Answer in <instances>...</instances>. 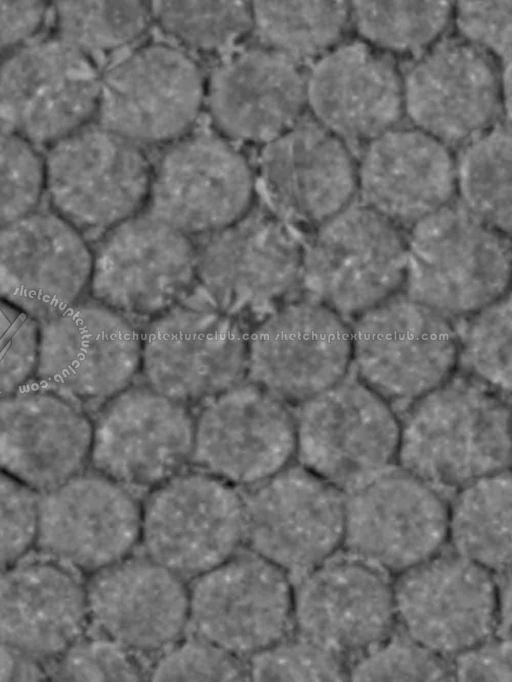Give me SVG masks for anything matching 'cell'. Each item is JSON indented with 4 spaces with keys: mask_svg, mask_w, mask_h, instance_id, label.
<instances>
[{
    "mask_svg": "<svg viewBox=\"0 0 512 682\" xmlns=\"http://www.w3.org/2000/svg\"><path fill=\"white\" fill-rule=\"evenodd\" d=\"M399 415V467L442 495L510 469V397L462 373Z\"/></svg>",
    "mask_w": 512,
    "mask_h": 682,
    "instance_id": "cell-1",
    "label": "cell"
},
{
    "mask_svg": "<svg viewBox=\"0 0 512 682\" xmlns=\"http://www.w3.org/2000/svg\"><path fill=\"white\" fill-rule=\"evenodd\" d=\"M403 293L446 317L461 319L511 293V235L452 202L406 234Z\"/></svg>",
    "mask_w": 512,
    "mask_h": 682,
    "instance_id": "cell-2",
    "label": "cell"
},
{
    "mask_svg": "<svg viewBox=\"0 0 512 682\" xmlns=\"http://www.w3.org/2000/svg\"><path fill=\"white\" fill-rule=\"evenodd\" d=\"M350 325L353 373L398 415L458 372L453 320L404 293Z\"/></svg>",
    "mask_w": 512,
    "mask_h": 682,
    "instance_id": "cell-3",
    "label": "cell"
},
{
    "mask_svg": "<svg viewBox=\"0 0 512 682\" xmlns=\"http://www.w3.org/2000/svg\"><path fill=\"white\" fill-rule=\"evenodd\" d=\"M205 86V71L190 52L146 42L101 70L95 122L142 148L167 146L195 128Z\"/></svg>",
    "mask_w": 512,
    "mask_h": 682,
    "instance_id": "cell-4",
    "label": "cell"
},
{
    "mask_svg": "<svg viewBox=\"0 0 512 682\" xmlns=\"http://www.w3.org/2000/svg\"><path fill=\"white\" fill-rule=\"evenodd\" d=\"M407 266L403 229L353 202L304 244L301 286L307 297L355 318L403 293Z\"/></svg>",
    "mask_w": 512,
    "mask_h": 682,
    "instance_id": "cell-5",
    "label": "cell"
},
{
    "mask_svg": "<svg viewBox=\"0 0 512 682\" xmlns=\"http://www.w3.org/2000/svg\"><path fill=\"white\" fill-rule=\"evenodd\" d=\"M293 412L298 464L346 495L397 462L399 415L354 373Z\"/></svg>",
    "mask_w": 512,
    "mask_h": 682,
    "instance_id": "cell-6",
    "label": "cell"
},
{
    "mask_svg": "<svg viewBox=\"0 0 512 682\" xmlns=\"http://www.w3.org/2000/svg\"><path fill=\"white\" fill-rule=\"evenodd\" d=\"M44 169L53 211L83 235H102L147 205L146 152L96 122L48 146Z\"/></svg>",
    "mask_w": 512,
    "mask_h": 682,
    "instance_id": "cell-7",
    "label": "cell"
},
{
    "mask_svg": "<svg viewBox=\"0 0 512 682\" xmlns=\"http://www.w3.org/2000/svg\"><path fill=\"white\" fill-rule=\"evenodd\" d=\"M98 64L55 35H40L0 59V127L50 146L95 122Z\"/></svg>",
    "mask_w": 512,
    "mask_h": 682,
    "instance_id": "cell-8",
    "label": "cell"
},
{
    "mask_svg": "<svg viewBox=\"0 0 512 682\" xmlns=\"http://www.w3.org/2000/svg\"><path fill=\"white\" fill-rule=\"evenodd\" d=\"M142 333L95 299L39 323L34 382L96 412L140 373Z\"/></svg>",
    "mask_w": 512,
    "mask_h": 682,
    "instance_id": "cell-9",
    "label": "cell"
},
{
    "mask_svg": "<svg viewBox=\"0 0 512 682\" xmlns=\"http://www.w3.org/2000/svg\"><path fill=\"white\" fill-rule=\"evenodd\" d=\"M255 197L256 174L243 150L215 130L193 129L152 164L146 206L189 237H207L245 217Z\"/></svg>",
    "mask_w": 512,
    "mask_h": 682,
    "instance_id": "cell-10",
    "label": "cell"
},
{
    "mask_svg": "<svg viewBox=\"0 0 512 682\" xmlns=\"http://www.w3.org/2000/svg\"><path fill=\"white\" fill-rule=\"evenodd\" d=\"M142 553L184 580L216 567L244 546L240 491L201 470H184L141 502Z\"/></svg>",
    "mask_w": 512,
    "mask_h": 682,
    "instance_id": "cell-11",
    "label": "cell"
},
{
    "mask_svg": "<svg viewBox=\"0 0 512 682\" xmlns=\"http://www.w3.org/2000/svg\"><path fill=\"white\" fill-rule=\"evenodd\" d=\"M239 491L244 546L292 584L342 547L346 494L300 464Z\"/></svg>",
    "mask_w": 512,
    "mask_h": 682,
    "instance_id": "cell-12",
    "label": "cell"
},
{
    "mask_svg": "<svg viewBox=\"0 0 512 682\" xmlns=\"http://www.w3.org/2000/svg\"><path fill=\"white\" fill-rule=\"evenodd\" d=\"M304 244L290 224L254 209L207 236L196 267L205 305L235 318L265 316L301 286Z\"/></svg>",
    "mask_w": 512,
    "mask_h": 682,
    "instance_id": "cell-13",
    "label": "cell"
},
{
    "mask_svg": "<svg viewBox=\"0 0 512 682\" xmlns=\"http://www.w3.org/2000/svg\"><path fill=\"white\" fill-rule=\"evenodd\" d=\"M248 333L237 318L205 304L180 303L142 332L144 384L187 406L247 378Z\"/></svg>",
    "mask_w": 512,
    "mask_h": 682,
    "instance_id": "cell-14",
    "label": "cell"
},
{
    "mask_svg": "<svg viewBox=\"0 0 512 682\" xmlns=\"http://www.w3.org/2000/svg\"><path fill=\"white\" fill-rule=\"evenodd\" d=\"M191 237L138 214L101 235L93 250V299L130 318H152L183 303L196 282Z\"/></svg>",
    "mask_w": 512,
    "mask_h": 682,
    "instance_id": "cell-15",
    "label": "cell"
},
{
    "mask_svg": "<svg viewBox=\"0 0 512 682\" xmlns=\"http://www.w3.org/2000/svg\"><path fill=\"white\" fill-rule=\"evenodd\" d=\"M351 370V325L313 298L285 302L248 333V380L287 404L331 388Z\"/></svg>",
    "mask_w": 512,
    "mask_h": 682,
    "instance_id": "cell-16",
    "label": "cell"
},
{
    "mask_svg": "<svg viewBox=\"0 0 512 682\" xmlns=\"http://www.w3.org/2000/svg\"><path fill=\"white\" fill-rule=\"evenodd\" d=\"M189 628L247 659L294 630L293 584L278 566L243 546L190 580Z\"/></svg>",
    "mask_w": 512,
    "mask_h": 682,
    "instance_id": "cell-17",
    "label": "cell"
},
{
    "mask_svg": "<svg viewBox=\"0 0 512 682\" xmlns=\"http://www.w3.org/2000/svg\"><path fill=\"white\" fill-rule=\"evenodd\" d=\"M92 421V469L136 495L191 463L194 414L145 384L131 385L109 399Z\"/></svg>",
    "mask_w": 512,
    "mask_h": 682,
    "instance_id": "cell-18",
    "label": "cell"
},
{
    "mask_svg": "<svg viewBox=\"0 0 512 682\" xmlns=\"http://www.w3.org/2000/svg\"><path fill=\"white\" fill-rule=\"evenodd\" d=\"M448 515L440 492L392 466L346 495L341 548L396 576L442 551Z\"/></svg>",
    "mask_w": 512,
    "mask_h": 682,
    "instance_id": "cell-19",
    "label": "cell"
},
{
    "mask_svg": "<svg viewBox=\"0 0 512 682\" xmlns=\"http://www.w3.org/2000/svg\"><path fill=\"white\" fill-rule=\"evenodd\" d=\"M397 624L447 659L495 634L497 576L455 552H439L392 581Z\"/></svg>",
    "mask_w": 512,
    "mask_h": 682,
    "instance_id": "cell-20",
    "label": "cell"
},
{
    "mask_svg": "<svg viewBox=\"0 0 512 682\" xmlns=\"http://www.w3.org/2000/svg\"><path fill=\"white\" fill-rule=\"evenodd\" d=\"M501 71L485 51L443 36L402 73L404 115L450 149L460 148L506 121Z\"/></svg>",
    "mask_w": 512,
    "mask_h": 682,
    "instance_id": "cell-21",
    "label": "cell"
},
{
    "mask_svg": "<svg viewBox=\"0 0 512 682\" xmlns=\"http://www.w3.org/2000/svg\"><path fill=\"white\" fill-rule=\"evenodd\" d=\"M295 451L294 412L249 380L203 402L194 415L191 463L235 487L275 475Z\"/></svg>",
    "mask_w": 512,
    "mask_h": 682,
    "instance_id": "cell-22",
    "label": "cell"
},
{
    "mask_svg": "<svg viewBox=\"0 0 512 682\" xmlns=\"http://www.w3.org/2000/svg\"><path fill=\"white\" fill-rule=\"evenodd\" d=\"M293 624L303 638L352 662L397 625L390 575L336 552L293 584Z\"/></svg>",
    "mask_w": 512,
    "mask_h": 682,
    "instance_id": "cell-23",
    "label": "cell"
},
{
    "mask_svg": "<svg viewBox=\"0 0 512 682\" xmlns=\"http://www.w3.org/2000/svg\"><path fill=\"white\" fill-rule=\"evenodd\" d=\"M138 495L92 470L39 494L34 549L88 576L134 553Z\"/></svg>",
    "mask_w": 512,
    "mask_h": 682,
    "instance_id": "cell-24",
    "label": "cell"
},
{
    "mask_svg": "<svg viewBox=\"0 0 512 682\" xmlns=\"http://www.w3.org/2000/svg\"><path fill=\"white\" fill-rule=\"evenodd\" d=\"M86 633L142 656L160 655L189 629L187 581L143 553L86 577Z\"/></svg>",
    "mask_w": 512,
    "mask_h": 682,
    "instance_id": "cell-25",
    "label": "cell"
},
{
    "mask_svg": "<svg viewBox=\"0 0 512 682\" xmlns=\"http://www.w3.org/2000/svg\"><path fill=\"white\" fill-rule=\"evenodd\" d=\"M257 167L270 212L291 226L315 230L358 194L351 148L312 118L261 146Z\"/></svg>",
    "mask_w": 512,
    "mask_h": 682,
    "instance_id": "cell-26",
    "label": "cell"
},
{
    "mask_svg": "<svg viewBox=\"0 0 512 682\" xmlns=\"http://www.w3.org/2000/svg\"><path fill=\"white\" fill-rule=\"evenodd\" d=\"M204 108L214 130L229 141L263 146L304 117L306 72L260 44L237 48L206 76Z\"/></svg>",
    "mask_w": 512,
    "mask_h": 682,
    "instance_id": "cell-27",
    "label": "cell"
},
{
    "mask_svg": "<svg viewBox=\"0 0 512 682\" xmlns=\"http://www.w3.org/2000/svg\"><path fill=\"white\" fill-rule=\"evenodd\" d=\"M92 265L85 236L54 211L0 229V298L39 323L81 300Z\"/></svg>",
    "mask_w": 512,
    "mask_h": 682,
    "instance_id": "cell-28",
    "label": "cell"
},
{
    "mask_svg": "<svg viewBox=\"0 0 512 682\" xmlns=\"http://www.w3.org/2000/svg\"><path fill=\"white\" fill-rule=\"evenodd\" d=\"M306 104L312 119L350 148L364 146L402 120V71L363 40H343L306 72Z\"/></svg>",
    "mask_w": 512,
    "mask_h": 682,
    "instance_id": "cell-29",
    "label": "cell"
},
{
    "mask_svg": "<svg viewBox=\"0 0 512 682\" xmlns=\"http://www.w3.org/2000/svg\"><path fill=\"white\" fill-rule=\"evenodd\" d=\"M92 435L89 412L36 382L0 399V469L38 494L86 469Z\"/></svg>",
    "mask_w": 512,
    "mask_h": 682,
    "instance_id": "cell-30",
    "label": "cell"
},
{
    "mask_svg": "<svg viewBox=\"0 0 512 682\" xmlns=\"http://www.w3.org/2000/svg\"><path fill=\"white\" fill-rule=\"evenodd\" d=\"M86 575L34 548L0 570V638L43 665L88 627Z\"/></svg>",
    "mask_w": 512,
    "mask_h": 682,
    "instance_id": "cell-31",
    "label": "cell"
},
{
    "mask_svg": "<svg viewBox=\"0 0 512 682\" xmlns=\"http://www.w3.org/2000/svg\"><path fill=\"white\" fill-rule=\"evenodd\" d=\"M361 202L408 229L456 197L455 155L416 127H394L363 146Z\"/></svg>",
    "mask_w": 512,
    "mask_h": 682,
    "instance_id": "cell-32",
    "label": "cell"
},
{
    "mask_svg": "<svg viewBox=\"0 0 512 682\" xmlns=\"http://www.w3.org/2000/svg\"><path fill=\"white\" fill-rule=\"evenodd\" d=\"M510 469L457 490L449 503L448 540L453 552L495 575L510 570L512 556Z\"/></svg>",
    "mask_w": 512,
    "mask_h": 682,
    "instance_id": "cell-33",
    "label": "cell"
},
{
    "mask_svg": "<svg viewBox=\"0 0 512 682\" xmlns=\"http://www.w3.org/2000/svg\"><path fill=\"white\" fill-rule=\"evenodd\" d=\"M251 12L252 34L259 44L300 65L341 43L351 27L345 0H255Z\"/></svg>",
    "mask_w": 512,
    "mask_h": 682,
    "instance_id": "cell-34",
    "label": "cell"
},
{
    "mask_svg": "<svg viewBox=\"0 0 512 682\" xmlns=\"http://www.w3.org/2000/svg\"><path fill=\"white\" fill-rule=\"evenodd\" d=\"M511 151V123L500 121L455 156L459 204L507 235L512 225Z\"/></svg>",
    "mask_w": 512,
    "mask_h": 682,
    "instance_id": "cell-35",
    "label": "cell"
},
{
    "mask_svg": "<svg viewBox=\"0 0 512 682\" xmlns=\"http://www.w3.org/2000/svg\"><path fill=\"white\" fill-rule=\"evenodd\" d=\"M453 1H349L359 39L392 57H418L446 33Z\"/></svg>",
    "mask_w": 512,
    "mask_h": 682,
    "instance_id": "cell-36",
    "label": "cell"
},
{
    "mask_svg": "<svg viewBox=\"0 0 512 682\" xmlns=\"http://www.w3.org/2000/svg\"><path fill=\"white\" fill-rule=\"evenodd\" d=\"M51 8L56 34L96 63L134 45L152 24L149 1L59 0Z\"/></svg>",
    "mask_w": 512,
    "mask_h": 682,
    "instance_id": "cell-37",
    "label": "cell"
},
{
    "mask_svg": "<svg viewBox=\"0 0 512 682\" xmlns=\"http://www.w3.org/2000/svg\"><path fill=\"white\" fill-rule=\"evenodd\" d=\"M152 23L186 51L230 52L252 34L251 1H149Z\"/></svg>",
    "mask_w": 512,
    "mask_h": 682,
    "instance_id": "cell-38",
    "label": "cell"
},
{
    "mask_svg": "<svg viewBox=\"0 0 512 682\" xmlns=\"http://www.w3.org/2000/svg\"><path fill=\"white\" fill-rule=\"evenodd\" d=\"M458 320V371L511 397V293Z\"/></svg>",
    "mask_w": 512,
    "mask_h": 682,
    "instance_id": "cell-39",
    "label": "cell"
},
{
    "mask_svg": "<svg viewBox=\"0 0 512 682\" xmlns=\"http://www.w3.org/2000/svg\"><path fill=\"white\" fill-rule=\"evenodd\" d=\"M349 681H454L451 660L413 640L398 624L349 665Z\"/></svg>",
    "mask_w": 512,
    "mask_h": 682,
    "instance_id": "cell-40",
    "label": "cell"
},
{
    "mask_svg": "<svg viewBox=\"0 0 512 682\" xmlns=\"http://www.w3.org/2000/svg\"><path fill=\"white\" fill-rule=\"evenodd\" d=\"M250 681H349V665L296 632L246 659Z\"/></svg>",
    "mask_w": 512,
    "mask_h": 682,
    "instance_id": "cell-41",
    "label": "cell"
},
{
    "mask_svg": "<svg viewBox=\"0 0 512 682\" xmlns=\"http://www.w3.org/2000/svg\"><path fill=\"white\" fill-rule=\"evenodd\" d=\"M48 681H129L147 679L139 656L102 636L85 633L44 664Z\"/></svg>",
    "mask_w": 512,
    "mask_h": 682,
    "instance_id": "cell-42",
    "label": "cell"
},
{
    "mask_svg": "<svg viewBox=\"0 0 512 682\" xmlns=\"http://www.w3.org/2000/svg\"><path fill=\"white\" fill-rule=\"evenodd\" d=\"M45 192L44 157L0 127V229L36 211Z\"/></svg>",
    "mask_w": 512,
    "mask_h": 682,
    "instance_id": "cell-43",
    "label": "cell"
},
{
    "mask_svg": "<svg viewBox=\"0 0 512 682\" xmlns=\"http://www.w3.org/2000/svg\"><path fill=\"white\" fill-rule=\"evenodd\" d=\"M147 679L159 681H247L245 659L192 634L157 656Z\"/></svg>",
    "mask_w": 512,
    "mask_h": 682,
    "instance_id": "cell-44",
    "label": "cell"
},
{
    "mask_svg": "<svg viewBox=\"0 0 512 682\" xmlns=\"http://www.w3.org/2000/svg\"><path fill=\"white\" fill-rule=\"evenodd\" d=\"M39 322L0 298V399L34 379Z\"/></svg>",
    "mask_w": 512,
    "mask_h": 682,
    "instance_id": "cell-45",
    "label": "cell"
},
{
    "mask_svg": "<svg viewBox=\"0 0 512 682\" xmlns=\"http://www.w3.org/2000/svg\"><path fill=\"white\" fill-rule=\"evenodd\" d=\"M39 494L0 469V570L35 545Z\"/></svg>",
    "mask_w": 512,
    "mask_h": 682,
    "instance_id": "cell-46",
    "label": "cell"
},
{
    "mask_svg": "<svg viewBox=\"0 0 512 682\" xmlns=\"http://www.w3.org/2000/svg\"><path fill=\"white\" fill-rule=\"evenodd\" d=\"M452 20L457 36L502 66L511 62L512 1H456Z\"/></svg>",
    "mask_w": 512,
    "mask_h": 682,
    "instance_id": "cell-47",
    "label": "cell"
},
{
    "mask_svg": "<svg viewBox=\"0 0 512 682\" xmlns=\"http://www.w3.org/2000/svg\"><path fill=\"white\" fill-rule=\"evenodd\" d=\"M454 681H501L512 679L511 640L493 635L451 659Z\"/></svg>",
    "mask_w": 512,
    "mask_h": 682,
    "instance_id": "cell-48",
    "label": "cell"
},
{
    "mask_svg": "<svg viewBox=\"0 0 512 682\" xmlns=\"http://www.w3.org/2000/svg\"><path fill=\"white\" fill-rule=\"evenodd\" d=\"M50 7L45 0H0V52L6 54L37 36Z\"/></svg>",
    "mask_w": 512,
    "mask_h": 682,
    "instance_id": "cell-49",
    "label": "cell"
},
{
    "mask_svg": "<svg viewBox=\"0 0 512 682\" xmlns=\"http://www.w3.org/2000/svg\"><path fill=\"white\" fill-rule=\"evenodd\" d=\"M48 681L44 665L0 638V682Z\"/></svg>",
    "mask_w": 512,
    "mask_h": 682,
    "instance_id": "cell-50",
    "label": "cell"
},
{
    "mask_svg": "<svg viewBox=\"0 0 512 682\" xmlns=\"http://www.w3.org/2000/svg\"><path fill=\"white\" fill-rule=\"evenodd\" d=\"M499 588L498 625L495 636L510 639L511 637V578L510 570L496 575Z\"/></svg>",
    "mask_w": 512,
    "mask_h": 682,
    "instance_id": "cell-51",
    "label": "cell"
}]
</instances>
